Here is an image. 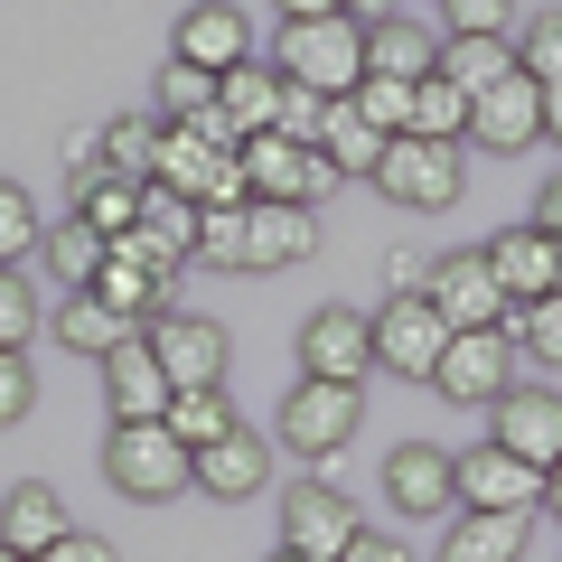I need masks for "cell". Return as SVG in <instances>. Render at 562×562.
Returning <instances> with one entry per match:
<instances>
[{
  "mask_svg": "<svg viewBox=\"0 0 562 562\" xmlns=\"http://www.w3.org/2000/svg\"><path fill=\"white\" fill-rule=\"evenodd\" d=\"M272 66L291 85H310V94H357L366 85V29L347 10H328V20H281Z\"/></svg>",
  "mask_w": 562,
  "mask_h": 562,
  "instance_id": "cell-1",
  "label": "cell"
},
{
  "mask_svg": "<svg viewBox=\"0 0 562 562\" xmlns=\"http://www.w3.org/2000/svg\"><path fill=\"white\" fill-rule=\"evenodd\" d=\"M169 394H179V384H169V366L150 357V338L132 328V338L103 357V403H113V422H160Z\"/></svg>",
  "mask_w": 562,
  "mask_h": 562,
  "instance_id": "cell-18",
  "label": "cell"
},
{
  "mask_svg": "<svg viewBox=\"0 0 562 562\" xmlns=\"http://www.w3.org/2000/svg\"><path fill=\"white\" fill-rule=\"evenodd\" d=\"M431 310H441L450 328H506V281H497V262H487V244H469V254H431Z\"/></svg>",
  "mask_w": 562,
  "mask_h": 562,
  "instance_id": "cell-7",
  "label": "cell"
},
{
  "mask_svg": "<svg viewBox=\"0 0 562 562\" xmlns=\"http://www.w3.org/2000/svg\"><path fill=\"white\" fill-rule=\"evenodd\" d=\"M38 562H113V543H103V535H85V525H66V535L47 543Z\"/></svg>",
  "mask_w": 562,
  "mask_h": 562,
  "instance_id": "cell-45",
  "label": "cell"
},
{
  "mask_svg": "<svg viewBox=\"0 0 562 562\" xmlns=\"http://www.w3.org/2000/svg\"><path fill=\"white\" fill-rule=\"evenodd\" d=\"M301 375L319 384H366L375 375V310H310L301 319Z\"/></svg>",
  "mask_w": 562,
  "mask_h": 562,
  "instance_id": "cell-8",
  "label": "cell"
},
{
  "mask_svg": "<svg viewBox=\"0 0 562 562\" xmlns=\"http://www.w3.org/2000/svg\"><path fill=\"white\" fill-rule=\"evenodd\" d=\"M169 431H179V441L188 450H216L225 441V431H244V422H235V403H225V384H206V394H169Z\"/></svg>",
  "mask_w": 562,
  "mask_h": 562,
  "instance_id": "cell-31",
  "label": "cell"
},
{
  "mask_svg": "<svg viewBox=\"0 0 562 562\" xmlns=\"http://www.w3.org/2000/svg\"><path fill=\"white\" fill-rule=\"evenodd\" d=\"M103 479H113L122 497L160 506V497H179V487L198 479V450H188L169 422H113V431H103Z\"/></svg>",
  "mask_w": 562,
  "mask_h": 562,
  "instance_id": "cell-2",
  "label": "cell"
},
{
  "mask_svg": "<svg viewBox=\"0 0 562 562\" xmlns=\"http://www.w3.org/2000/svg\"><path fill=\"white\" fill-rule=\"evenodd\" d=\"M57 535H66V497H57V487L29 479V487H10V497H0V543H10L20 562H38Z\"/></svg>",
  "mask_w": 562,
  "mask_h": 562,
  "instance_id": "cell-24",
  "label": "cell"
},
{
  "mask_svg": "<svg viewBox=\"0 0 562 562\" xmlns=\"http://www.w3.org/2000/svg\"><path fill=\"white\" fill-rule=\"evenodd\" d=\"M384 497L403 506V516H460V460L431 441H403L394 460H384Z\"/></svg>",
  "mask_w": 562,
  "mask_h": 562,
  "instance_id": "cell-17",
  "label": "cell"
},
{
  "mask_svg": "<svg viewBox=\"0 0 562 562\" xmlns=\"http://www.w3.org/2000/svg\"><path fill=\"white\" fill-rule=\"evenodd\" d=\"M516 66L535 85H562V10H535V20L516 29Z\"/></svg>",
  "mask_w": 562,
  "mask_h": 562,
  "instance_id": "cell-38",
  "label": "cell"
},
{
  "mask_svg": "<svg viewBox=\"0 0 562 562\" xmlns=\"http://www.w3.org/2000/svg\"><path fill=\"white\" fill-rule=\"evenodd\" d=\"M262 479H272L262 431H225L216 450H198V487H206V497H262Z\"/></svg>",
  "mask_w": 562,
  "mask_h": 562,
  "instance_id": "cell-25",
  "label": "cell"
},
{
  "mask_svg": "<svg viewBox=\"0 0 562 562\" xmlns=\"http://www.w3.org/2000/svg\"><path fill=\"white\" fill-rule=\"evenodd\" d=\"M543 140L562 150V85H543Z\"/></svg>",
  "mask_w": 562,
  "mask_h": 562,
  "instance_id": "cell-51",
  "label": "cell"
},
{
  "mask_svg": "<svg viewBox=\"0 0 562 562\" xmlns=\"http://www.w3.org/2000/svg\"><path fill=\"white\" fill-rule=\"evenodd\" d=\"M38 338V291L20 272H0V347H29Z\"/></svg>",
  "mask_w": 562,
  "mask_h": 562,
  "instance_id": "cell-43",
  "label": "cell"
},
{
  "mask_svg": "<svg viewBox=\"0 0 562 562\" xmlns=\"http://www.w3.org/2000/svg\"><path fill=\"white\" fill-rule=\"evenodd\" d=\"M535 225H543V235L562 244V169H553V179H543V198H535Z\"/></svg>",
  "mask_w": 562,
  "mask_h": 562,
  "instance_id": "cell-48",
  "label": "cell"
},
{
  "mask_svg": "<svg viewBox=\"0 0 562 562\" xmlns=\"http://www.w3.org/2000/svg\"><path fill=\"white\" fill-rule=\"evenodd\" d=\"M347 103H357V113L375 122L384 140H394V132H413V85H403V76H375V66H366V85H357Z\"/></svg>",
  "mask_w": 562,
  "mask_h": 562,
  "instance_id": "cell-37",
  "label": "cell"
},
{
  "mask_svg": "<svg viewBox=\"0 0 562 562\" xmlns=\"http://www.w3.org/2000/svg\"><path fill=\"white\" fill-rule=\"evenodd\" d=\"M103 254H113V244H103V235H94V225H85V216L47 225V244H38V262H47V272L66 281V291H85V281L103 272Z\"/></svg>",
  "mask_w": 562,
  "mask_h": 562,
  "instance_id": "cell-30",
  "label": "cell"
},
{
  "mask_svg": "<svg viewBox=\"0 0 562 562\" xmlns=\"http://www.w3.org/2000/svg\"><path fill=\"white\" fill-rule=\"evenodd\" d=\"M338 10H347V20H357V29H375V20H394L403 0H338Z\"/></svg>",
  "mask_w": 562,
  "mask_h": 562,
  "instance_id": "cell-50",
  "label": "cell"
},
{
  "mask_svg": "<svg viewBox=\"0 0 562 562\" xmlns=\"http://www.w3.org/2000/svg\"><path fill=\"white\" fill-rule=\"evenodd\" d=\"M441 76L460 94H487V85L516 76V38H441Z\"/></svg>",
  "mask_w": 562,
  "mask_h": 562,
  "instance_id": "cell-29",
  "label": "cell"
},
{
  "mask_svg": "<svg viewBox=\"0 0 562 562\" xmlns=\"http://www.w3.org/2000/svg\"><path fill=\"white\" fill-rule=\"evenodd\" d=\"M366 66H375V76H403V85L441 76V29H431V20L413 10V0H403L394 20H375V29H366Z\"/></svg>",
  "mask_w": 562,
  "mask_h": 562,
  "instance_id": "cell-19",
  "label": "cell"
},
{
  "mask_svg": "<svg viewBox=\"0 0 562 562\" xmlns=\"http://www.w3.org/2000/svg\"><path fill=\"white\" fill-rule=\"evenodd\" d=\"M140 338H150V357L169 366V384H179V394H206V384H225V357H235V338H225L216 319H198V310H160Z\"/></svg>",
  "mask_w": 562,
  "mask_h": 562,
  "instance_id": "cell-9",
  "label": "cell"
},
{
  "mask_svg": "<svg viewBox=\"0 0 562 562\" xmlns=\"http://www.w3.org/2000/svg\"><path fill=\"white\" fill-rule=\"evenodd\" d=\"M150 160H160V113H113L103 122V169L150 188Z\"/></svg>",
  "mask_w": 562,
  "mask_h": 562,
  "instance_id": "cell-32",
  "label": "cell"
},
{
  "mask_svg": "<svg viewBox=\"0 0 562 562\" xmlns=\"http://www.w3.org/2000/svg\"><path fill=\"white\" fill-rule=\"evenodd\" d=\"M113 254H132L140 272H160V281H179V262H188V244H169L160 225H132V235H113Z\"/></svg>",
  "mask_w": 562,
  "mask_h": 562,
  "instance_id": "cell-42",
  "label": "cell"
},
{
  "mask_svg": "<svg viewBox=\"0 0 562 562\" xmlns=\"http://www.w3.org/2000/svg\"><path fill=\"white\" fill-rule=\"evenodd\" d=\"M487 262H497L506 301H543L553 272H562V244L543 235V225H506V235H487Z\"/></svg>",
  "mask_w": 562,
  "mask_h": 562,
  "instance_id": "cell-21",
  "label": "cell"
},
{
  "mask_svg": "<svg viewBox=\"0 0 562 562\" xmlns=\"http://www.w3.org/2000/svg\"><path fill=\"white\" fill-rule=\"evenodd\" d=\"M206 103H216V76H206V66H188V57H169L160 85H150V113H160V122H198Z\"/></svg>",
  "mask_w": 562,
  "mask_h": 562,
  "instance_id": "cell-33",
  "label": "cell"
},
{
  "mask_svg": "<svg viewBox=\"0 0 562 562\" xmlns=\"http://www.w3.org/2000/svg\"><path fill=\"white\" fill-rule=\"evenodd\" d=\"M169 57H188V66H206V76H225V66L254 57V20H244L235 0H188L179 29H169Z\"/></svg>",
  "mask_w": 562,
  "mask_h": 562,
  "instance_id": "cell-16",
  "label": "cell"
},
{
  "mask_svg": "<svg viewBox=\"0 0 562 562\" xmlns=\"http://www.w3.org/2000/svg\"><path fill=\"white\" fill-rule=\"evenodd\" d=\"M281 94H291V76H281L272 57H244V66H225V76H216V113L235 122L244 140L281 122Z\"/></svg>",
  "mask_w": 562,
  "mask_h": 562,
  "instance_id": "cell-20",
  "label": "cell"
},
{
  "mask_svg": "<svg viewBox=\"0 0 562 562\" xmlns=\"http://www.w3.org/2000/svg\"><path fill=\"white\" fill-rule=\"evenodd\" d=\"M441 347H450V319L431 310V291H394V301L375 310V366H394V375H422V384H431Z\"/></svg>",
  "mask_w": 562,
  "mask_h": 562,
  "instance_id": "cell-11",
  "label": "cell"
},
{
  "mask_svg": "<svg viewBox=\"0 0 562 562\" xmlns=\"http://www.w3.org/2000/svg\"><path fill=\"white\" fill-rule=\"evenodd\" d=\"M47 338H57V347H76V357H113V347L132 338V319H122L113 301H94V291H66V301H57V319H47Z\"/></svg>",
  "mask_w": 562,
  "mask_h": 562,
  "instance_id": "cell-26",
  "label": "cell"
},
{
  "mask_svg": "<svg viewBox=\"0 0 562 562\" xmlns=\"http://www.w3.org/2000/svg\"><path fill=\"white\" fill-rule=\"evenodd\" d=\"M310 150H319V160L338 169V179H375V160H384V132H375V122H366L347 94H328V113H319V140H310Z\"/></svg>",
  "mask_w": 562,
  "mask_h": 562,
  "instance_id": "cell-23",
  "label": "cell"
},
{
  "mask_svg": "<svg viewBox=\"0 0 562 562\" xmlns=\"http://www.w3.org/2000/svg\"><path fill=\"white\" fill-rule=\"evenodd\" d=\"M281 20H328V10H338V0H272Z\"/></svg>",
  "mask_w": 562,
  "mask_h": 562,
  "instance_id": "cell-52",
  "label": "cell"
},
{
  "mask_svg": "<svg viewBox=\"0 0 562 562\" xmlns=\"http://www.w3.org/2000/svg\"><path fill=\"white\" fill-rule=\"evenodd\" d=\"M235 169H244L254 198H291V206H319L328 188H338V169H328L310 140H291V132H254V140L235 150Z\"/></svg>",
  "mask_w": 562,
  "mask_h": 562,
  "instance_id": "cell-6",
  "label": "cell"
},
{
  "mask_svg": "<svg viewBox=\"0 0 562 562\" xmlns=\"http://www.w3.org/2000/svg\"><path fill=\"white\" fill-rule=\"evenodd\" d=\"M460 506H479V516H543V469L516 460L506 441H479V450H460Z\"/></svg>",
  "mask_w": 562,
  "mask_h": 562,
  "instance_id": "cell-10",
  "label": "cell"
},
{
  "mask_svg": "<svg viewBox=\"0 0 562 562\" xmlns=\"http://www.w3.org/2000/svg\"><path fill=\"white\" fill-rule=\"evenodd\" d=\"M85 291H94V301H113V310H122L132 328H150V319L169 310V281H160V272H140L132 254H103V272L85 281Z\"/></svg>",
  "mask_w": 562,
  "mask_h": 562,
  "instance_id": "cell-27",
  "label": "cell"
},
{
  "mask_svg": "<svg viewBox=\"0 0 562 562\" xmlns=\"http://www.w3.org/2000/svg\"><path fill=\"white\" fill-rule=\"evenodd\" d=\"M413 132L422 140H469V94L450 76H422L413 85Z\"/></svg>",
  "mask_w": 562,
  "mask_h": 562,
  "instance_id": "cell-34",
  "label": "cell"
},
{
  "mask_svg": "<svg viewBox=\"0 0 562 562\" xmlns=\"http://www.w3.org/2000/svg\"><path fill=\"white\" fill-rule=\"evenodd\" d=\"M506 338H516L525 357L562 366V291H543V301H516V310H506Z\"/></svg>",
  "mask_w": 562,
  "mask_h": 562,
  "instance_id": "cell-36",
  "label": "cell"
},
{
  "mask_svg": "<svg viewBox=\"0 0 562 562\" xmlns=\"http://www.w3.org/2000/svg\"><path fill=\"white\" fill-rule=\"evenodd\" d=\"M441 38H516V0H441Z\"/></svg>",
  "mask_w": 562,
  "mask_h": 562,
  "instance_id": "cell-39",
  "label": "cell"
},
{
  "mask_svg": "<svg viewBox=\"0 0 562 562\" xmlns=\"http://www.w3.org/2000/svg\"><path fill=\"white\" fill-rule=\"evenodd\" d=\"M47 244V225H38V198H29L20 179H0V272H20L29 254Z\"/></svg>",
  "mask_w": 562,
  "mask_h": 562,
  "instance_id": "cell-35",
  "label": "cell"
},
{
  "mask_svg": "<svg viewBox=\"0 0 562 562\" xmlns=\"http://www.w3.org/2000/svg\"><path fill=\"white\" fill-rule=\"evenodd\" d=\"M357 413H366L357 384H319V375H301L291 394H281V422H272V431H281V450H291V460L328 469L347 441H357Z\"/></svg>",
  "mask_w": 562,
  "mask_h": 562,
  "instance_id": "cell-4",
  "label": "cell"
},
{
  "mask_svg": "<svg viewBox=\"0 0 562 562\" xmlns=\"http://www.w3.org/2000/svg\"><path fill=\"white\" fill-rule=\"evenodd\" d=\"M553 291H562V272H553Z\"/></svg>",
  "mask_w": 562,
  "mask_h": 562,
  "instance_id": "cell-56",
  "label": "cell"
},
{
  "mask_svg": "<svg viewBox=\"0 0 562 562\" xmlns=\"http://www.w3.org/2000/svg\"><path fill=\"white\" fill-rule=\"evenodd\" d=\"M310 254H319V206H291V198L244 206V272H291Z\"/></svg>",
  "mask_w": 562,
  "mask_h": 562,
  "instance_id": "cell-15",
  "label": "cell"
},
{
  "mask_svg": "<svg viewBox=\"0 0 562 562\" xmlns=\"http://www.w3.org/2000/svg\"><path fill=\"white\" fill-rule=\"evenodd\" d=\"M254 206V198H244ZM244 206H198V254L206 262H235L244 272Z\"/></svg>",
  "mask_w": 562,
  "mask_h": 562,
  "instance_id": "cell-41",
  "label": "cell"
},
{
  "mask_svg": "<svg viewBox=\"0 0 562 562\" xmlns=\"http://www.w3.org/2000/svg\"><path fill=\"white\" fill-rule=\"evenodd\" d=\"M525 535H535V516H479V506H460L431 562H525Z\"/></svg>",
  "mask_w": 562,
  "mask_h": 562,
  "instance_id": "cell-22",
  "label": "cell"
},
{
  "mask_svg": "<svg viewBox=\"0 0 562 562\" xmlns=\"http://www.w3.org/2000/svg\"><path fill=\"white\" fill-rule=\"evenodd\" d=\"M0 562H20V553H10V543H0Z\"/></svg>",
  "mask_w": 562,
  "mask_h": 562,
  "instance_id": "cell-55",
  "label": "cell"
},
{
  "mask_svg": "<svg viewBox=\"0 0 562 562\" xmlns=\"http://www.w3.org/2000/svg\"><path fill=\"white\" fill-rule=\"evenodd\" d=\"M506 384H516V338H506V328H450L441 366H431V394H441V403H469V413H487Z\"/></svg>",
  "mask_w": 562,
  "mask_h": 562,
  "instance_id": "cell-5",
  "label": "cell"
},
{
  "mask_svg": "<svg viewBox=\"0 0 562 562\" xmlns=\"http://www.w3.org/2000/svg\"><path fill=\"white\" fill-rule=\"evenodd\" d=\"M384 272H394V291H422V281H431V262H422V254H394Z\"/></svg>",
  "mask_w": 562,
  "mask_h": 562,
  "instance_id": "cell-49",
  "label": "cell"
},
{
  "mask_svg": "<svg viewBox=\"0 0 562 562\" xmlns=\"http://www.w3.org/2000/svg\"><path fill=\"white\" fill-rule=\"evenodd\" d=\"M543 506H553V516H562V460L543 469Z\"/></svg>",
  "mask_w": 562,
  "mask_h": 562,
  "instance_id": "cell-53",
  "label": "cell"
},
{
  "mask_svg": "<svg viewBox=\"0 0 562 562\" xmlns=\"http://www.w3.org/2000/svg\"><path fill=\"white\" fill-rule=\"evenodd\" d=\"M76 216L94 225L103 244L132 235V225H140V179H122V169H94V179H76Z\"/></svg>",
  "mask_w": 562,
  "mask_h": 562,
  "instance_id": "cell-28",
  "label": "cell"
},
{
  "mask_svg": "<svg viewBox=\"0 0 562 562\" xmlns=\"http://www.w3.org/2000/svg\"><path fill=\"white\" fill-rule=\"evenodd\" d=\"M487 441H506L516 460L553 469L562 460V384H506V394L487 403Z\"/></svg>",
  "mask_w": 562,
  "mask_h": 562,
  "instance_id": "cell-12",
  "label": "cell"
},
{
  "mask_svg": "<svg viewBox=\"0 0 562 562\" xmlns=\"http://www.w3.org/2000/svg\"><path fill=\"white\" fill-rule=\"evenodd\" d=\"M29 413H38V366L29 347H0V431H20Z\"/></svg>",
  "mask_w": 562,
  "mask_h": 562,
  "instance_id": "cell-40",
  "label": "cell"
},
{
  "mask_svg": "<svg viewBox=\"0 0 562 562\" xmlns=\"http://www.w3.org/2000/svg\"><path fill=\"white\" fill-rule=\"evenodd\" d=\"M469 140L479 150H497V160H516V150H535L543 140V85L525 76H506V85H487V94H469Z\"/></svg>",
  "mask_w": 562,
  "mask_h": 562,
  "instance_id": "cell-13",
  "label": "cell"
},
{
  "mask_svg": "<svg viewBox=\"0 0 562 562\" xmlns=\"http://www.w3.org/2000/svg\"><path fill=\"white\" fill-rule=\"evenodd\" d=\"M375 188L394 206H413V216H450L460 188H469V150H460V140L394 132V140H384V160H375Z\"/></svg>",
  "mask_w": 562,
  "mask_h": 562,
  "instance_id": "cell-3",
  "label": "cell"
},
{
  "mask_svg": "<svg viewBox=\"0 0 562 562\" xmlns=\"http://www.w3.org/2000/svg\"><path fill=\"white\" fill-rule=\"evenodd\" d=\"M338 562H413V553H403V543L394 535H357V543H347V553Z\"/></svg>",
  "mask_w": 562,
  "mask_h": 562,
  "instance_id": "cell-46",
  "label": "cell"
},
{
  "mask_svg": "<svg viewBox=\"0 0 562 562\" xmlns=\"http://www.w3.org/2000/svg\"><path fill=\"white\" fill-rule=\"evenodd\" d=\"M66 169H76V179H94V169H103V132H76V140H66Z\"/></svg>",
  "mask_w": 562,
  "mask_h": 562,
  "instance_id": "cell-47",
  "label": "cell"
},
{
  "mask_svg": "<svg viewBox=\"0 0 562 562\" xmlns=\"http://www.w3.org/2000/svg\"><path fill=\"white\" fill-rule=\"evenodd\" d=\"M357 535H366V525H357V506H347L328 479H301L291 497H281V543H291V553H310V562H338Z\"/></svg>",
  "mask_w": 562,
  "mask_h": 562,
  "instance_id": "cell-14",
  "label": "cell"
},
{
  "mask_svg": "<svg viewBox=\"0 0 562 562\" xmlns=\"http://www.w3.org/2000/svg\"><path fill=\"white\" fill-rule=\"evenodd\" d=\"M319 113H328V94L291 85V94H281V122H272V132H291V140H319Z\"/></svg>",
  "mask_w": 562,
  "mask_h": 562,
  "instance_id": "cell-44",
  "label": "cell"
},
{
  "mask_svg": "<svg viewBox=\"0 0 562 562\" xmlns=\"http://www.w3.org/2000/svg\"><path fill=\"white\" fill-rule=\"evenodd\" d=\"M272 562H310V553H291V543H281V553H272Z\"/></svg>",
  "mask_w": 562,
  "mask_h": 562,
  "instance_id": "cell-54",
  "label": "cell"
}]
</instances>
